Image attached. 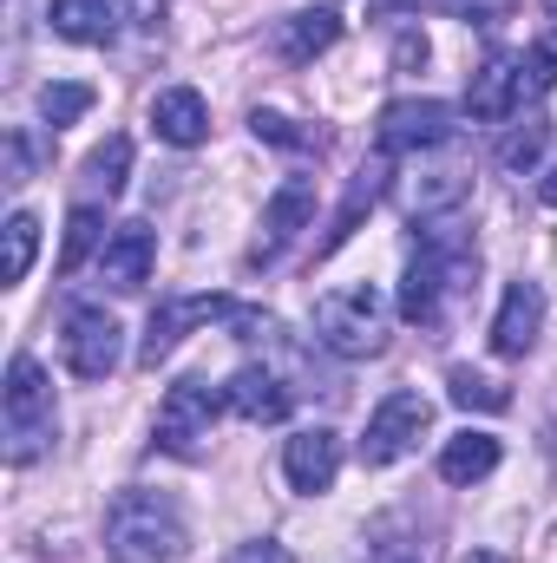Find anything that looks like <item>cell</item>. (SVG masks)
I'll list each match as a JSON object with an SVG mask.
<instances>
[{
	"label": "cell",
	"instance_id": "f1b7e54d",
	"mask_svg": "<svg viewBox=\"0 0 557 563\" xmlns=\"http://www.w3.org/2000/svg\"><path fill=\"white\" fill-rule=\"evenodd\" d=\"M223 563H295V558L282 551L276 538H256V544H237V551H230Z\"/></svg>",
	"mask_w": 557,
	"mask_h": 563
},
{
	"label": "cell",
	"instance_id": "7a4b0ae2",
	"mask_svg": "<svg viewBox=\"0 0 557 563\" xmlns=\"http://www.w3.org/2000/svg\"><path fill=\"white\" fill-rule=\"evenodd\" d=\"M472 269H479V256H472L459 236L433 230L414 250V263H407V282H401V321L439 328V321H446V295H459Z\"/></svg>",
	"mask_w": 557,
	"mask_h": 563
},
{
	"label": "cell",
	"instance_id": "83f0119b",
	"mask_svg": "<svg viewBox=\"0 0 557 563\" xmlns=\"http://www.w3.org/2000/svg\"><path fill=\"white\" fill-rule=\"evenodd\" d=\"M551 86H557V33L525 53V99H545Z\"/></svg>",
	"mask_w": 557,
	"mask_h": 563
},
{
	"label": "cell",
	"instance_id": "4dcf8cb0",
	"mask_svg": "<svg viewBox=\"0 0 557 563\" xmlns=\"http://www.w3.org/2000/svg\"><path fill=\"white\" fill-rule=\"evenodd\" d=\"M394 59H401V66H426V40H419V33H401V46H394Z\"/></svg>",
	"mask_w": 557,
	"mask_h": 563
},
{
	"label": "cell",
	"instance_id": "30bf717a",
	"mask_svg": "<svg viewBox=\"0 0 557 563\" xmlns=\"http://www.w3.org/2000/svg\"><path fill=\"white\" fill-rule=\"evenodd\" d=\"M525 106V53H492L479 73H472V86H466V112L479 119V125H499V119H512Z\"/></svg>",
	"mask_w": 557,
	"mask_h": 563
},
{
	"label": "cell",
	"instance_id": "d6986e66",
	"mask_svg": "<svg viewBox=\"0 0 557 563\" xmlns=\"http://www.w3.org/2000/svg\"><path fill=\"white\" fill-rule=\"evenodd\" d=\"M492 472H499V439L492 432H452L439 445V478L446 485H479Z\"/></svg>",
	"mask_w": 557,
	"mask_h": 563
},
{
	"label": "cell",
	"instance_id": "44dd1931",
	"mask_svg": "<svg viewBox=\"0 0 557 563\" xmlns=\"http://www.w3.org/2000/svg\"><path fill=\"white\" fill-rule=\"evenodd\" d=\"M446 394H452V407H479V413H505V407H512V394H505L499 380L472 374V367H452V374H446Z\"/></svg>",
	"mask_w": 557,
	"mask_h": 563
},
{
	"label": "cell",
	"instance_id": "f546056e",
	"mask_svg": "<svg viewBox=\"0 0 557 563\" xmlns=\"http://www.w3.org/2000/svg\"><path fill=\"white\" fill-rule=\"evenodd\" d=\"M26 157H33V151H26V139L13 132V139H7V184H26Z\"/></svg>",
	"mask_w": 557,
	"mask_h": 563
},
{
	"label": "cell",
	"instance_id": "7402d4cb",
	"mask_svg": "<svg viewBox=\"0 0 557 563\" xmlns=\"http://www.w3.org/2000/svg\"><path fill=\"white\" fill-rule=\"evenodd\" d=\"M33 250H40V217H33V210H13V217H7V263H0V276L26 282Z\"/></svg>",
	"mask_w": 557,
	"mask_h": 563
},
{
	"label": "cell",
	"instance_id": "2e32d148",
	"mask_svg": "<svg viewBox=\"0 0 557 563\" xmlns=\"http://www.w3.org/2000/svg\"><path fill=\"white\" fill-rule=\"evenodd\" d=\"M151 132L164 144H177V151L204 144L210 139V106H204V92H190V86L157 92V99H151Z\"/></svg>",
	"mask_w": 557,
	"mask_h": 563
},
{
	"label": "cell",
	"instance_id": "484cf974",
	"mask_svg": "<svg viewBox=\"0 0 557 563\" xmlns=\"http://www.w3.org/2000/svg\"><path fill=\"white\" fill-rule=\"evenodd\" d=\"M381 177H387V170H381V164H374V170H361V177H354V190H348V203H341V217H335V230H328V250H335V243H348V236H354V223H361V210H368V203H374V197H381Z\"/></svg>",
	"mask_w": 557,
	"mask_h": 563
},
{
	"label": "cell",
	"instance_id": "5bb4252c",
	"mask_svg": "<svg viewBox=\"0 0 557 563\" xmlns=\"http://www.w3.org/2000/svg\"><path fill=\"white\" fill-rule=\"evenodd\" d=\"M223 407L250 426H282L295 400H288V387H282L270 367H237V374L223 380Z\"/></svg>",
	"mask_w": 557,
	"mask_h": 563
},
{
	"label": "cell",
	"instance_id": "cb8c5ba5",
	"mask_svg": "<svg viewBox=\"0 0 557 563\" xmlns=\"http://www.w3.org/2000/svg\"><path fill=\"white\" fill-rule=\"evenodd\" d=\"M92 112V86H79V79H59V86H46L40 92V119L59 132V125H73V119H86Z\"/></svg>",
	"mask_w": 557,
	"mask_h": 563
},
{
	"label": "cell",
	"instance_id": "e0dca14e",
	"mask_svg": "<svg viewBox=\"0 0 557 563\" xmlns=\"http://www.w3.org/2000/svg\"><path fill=\"white\" fill-rule=\"evenodd\" d=\"M335 40H341V13H335V7H308V13H295V20H282L276 53L288 66H308V59H321Z\"/></svg>",
	"mask_w": 557,
	"mask_h": 563
},
{
	"label": "cell",
	"instance_id": "3957f363",
	"mask_svg": "<svg viewBox=\"0 0 557 563\" xmlns=\"http://www.w3.org/2000/svg\"><path fill=\"white\" fill-rule=\"evenodd\" d=\"M0 432H7V459L13 465H33L59 439V407H53V387H46V374H40L33 354H13V367H7Z\"/></svg>",
	"mask_w": 557,
	"mask_h": 563
},
{
	"label": "cell",
	"instance_id": "ffe728a7",
	"mask_svg": "<svg viewBox=\"0 0 557 563\" xmlns=\"http://www.w3.org/2000/svg\"><path fill=\"white\" fill-rule=\"evenodd\" d=\"M112 236H106V217H99V203H79L73 217H66V243H59V276H79L86 269V256L92 250H106Z\"/></svg>",
	"mask_w": 557,
	"mask_h": 563
},
{
	"label": "cell",
	"instance_id": "e575fe53",
	"mask_svg": "<svg viewBox=\"0 0 557 563\" xmlns=\"http://www.w3.org/2000/svg\"><path fill=\"white\" fill-rule=\"evenodd\" d=\"M479 563H499V558H479Z\"/></svg>",
	"mask_w": 557,
	"mask_h": 563
},
{
	"label": "cell",
	"instance_id": "1f68e13d",
	"mask_svg": "<svg viewBox=\"0 0 557 563\" xmlns=\"http://www.w3.org/2000/svg\"><path fill=\"white\" fill-rule=\"evenodd\" d=\"M545 203H551V210H557V177H551V184H545Z\"/></svg>",
	"mask_w": 557,
	"mask_h": 563
},
{
	"label": "cell",
	"instance_id": "603a6c76",
	"mask_svg": "<svg viewBox=\"0 0 557 563\" xmlns=\"http://www.w3.org/2000/svg\"><path fill=\"white\" fill-rule=\"evenodd\" d=\"M125 170H132V139H119V132L86 157V177H92V190H106V197L125 190Z\"/></svg>",
	"mask_w": 557,
	"mask_h": 563
},
{
	"label": "cell",
	"instance_id": "8992f818",
	"mask_svg": "<svg viewBox=\"0 0 557 563\" xmlns=\"http://www.w3.org/2000/svg\"><path fill=\"white\" fill-rule=\"evenodd\" d=\"M426 426H433V407H426V394H387L374 413H368V432H361V459L368 465H401L407 452H414L419 439H426Z\"/></svg>",
	"mask_w": 557,
	"mask_h": 563
},
{
	"label": "cell",
	"instance_id": "7c38bea8",
	"mask_svg": "<svg viewBox=\"0 0 557 563\" xmlns=\"http://www.w3.org/2000/svg\"><path fill=\"white\" fill-rule=\"evenodd\" d=\"M335 472H341V432H328V426H308V432H295L288 445H282V478H288V492H328L335 485Z\"/></svg>",
	"mask_w": 557,
	"mask_h": 563
},
{
	"label": "cell",
	"instance_id": "8fae6325",
	"mask_svg": "<svg viewBox=\"0 0 557 563\" xmlns=\"http://www.w3.org/2000/svg\"><path fill=\"white\" fill-rule=\"evenodd\" d=\"M538 328H545V288L538 282H512L499 314H492V354L505 361H525L538 347Z\"/></svg>",
	"mask_w": 557,
	"mask_h": 563
},
{
	"label": "cell",
	"instance_id": "836d02e7",
	"mask_svg": "<svg viewBox=\"0 0 557 563\" xmlns=\"http://www.w3.org/2000/svg\"><path fill=\"white\" fill-rule=\"evenodd\" d=\"M545 13H557V0H545Z\"/></svg>",
	"mask_w": 557,
	"mask_h": 563
},
{
	"label": "cell",
	"instance_id": "4fadbf2b",
	"mask_svg": "<svg viewBox=\"0 0 557 563\" xmlns=\"http://www.w3.org/2000/svg\"><path fill=\"white\" fill-rule=\"evenodd\" d=\"M308 217H315V190L302 184V177H288L276 197L263 203V236H256V250H250V269H263V263H276L282 250L308 230Z\"/></svg>",
	"mask_w": 557,
	"mask_h": 563
},
{
	"label": "cell",
	"instance_id": "d4e9b609",
	"mask_svg": "<svg viewBox=\"0 0 557 563\" xmlns=\"http://www.w3.org/2000/svg\"><path fill=\"white\" fill-rule=\"evenodd\" d=\"M545 144H551V125H545V119H525V125H518L512 139L499 144V164H505L512 177H525V170H532V164L545 157Z\"/></svg>",
	"mask_w": 557,
	"mask_h": 563
},
{
	"label": "cell",
	"instance_id": "277c9868",
	"mask_svg": "<svg viewBox=\"0 0 557 563\" xmlns=\"http://www.w3.org/2000/svg\"><path fill=\"white\" fill-rule=\"evenodd\" d=\"M315 341L341 361H368L387 347V301L374 282H348V288H328L315 301Z\"/></svg>",
	"mask_w": 557,
	"mask_h": 563
},
{
	"label": "cell",
	"instance_id": "9c48e42d",
	"mask_svg": "<svg viewBox=\"0 0 557 563\" xmlns=\"http://www.w3.org/2000/svg\"><path fill=\"white\" fill-rule=\"evenodd\" d=\"M243 308H230L223 295H184V301H157L151 308V321H144V347H139V361L144 367H157L190 328H204V321H237Z\"/></svg>",
	"mask_w": 557,
	"mask_h": 563
},
{
	"label": "cell",
	"instance_id": "5b68a950",
	"mask_svg": "<svg viewBox=\"0 0 557 563\" xmlns=\"http://www.w3.org/2000/svg\"><path fill=\"white\" fill-rule=\"evenodd\" d=\"M230 407H223V387L210 394L204 380H177L164 400H157V452H171V459H204L210 452V432L223 420Z\"/></svg>",
	"mask_w": 557,
	"mask_h": 563
},
{
	"label": "cell",
	"instance_id": "6da1fadb",
	"mask_svg": "<svg viewBox=\"0 0 557 563\" xmlns=\"http://www.w3.org/2000/svg\"><path fill=\"white\" fill-rule=\"evenodd\" d=\"M184 551V518L157 492H119L106 505V558L112 563H171Z\"/></svg>",
	"mask_w": 557,
	"mask_h": 563
},
{
	"label": "cell",
	"instance_id": "ba28073f",
	"mask_svg": "<svg viewBox=\"0 0 557 563\" xmlns=\"http://www.w3.org/2000/svg\"><path fill=\"white\" fill-rule=\"evenodd\" d=\"M452 132H459V125H452V106H439V99H394V106L381 112V125H374V139H381L387 157L439 151Z\"/></svg>",
	"mask_w": 557,
	"mask_h": 563
},
{
	"label": "cell",
	"instance_id": "d6a6232c",
	"mask_svg": "<svg viewBox=\"0 0 557 563\" xmlns=\"http://www.w3.org/2000/svg\"><path fill=\"white\" fill-rule=\"evenodd\" d=\"M381 563H414V558H407V551H387V558H381Z\"/></svg>",
	"mask_w": 557,
	"mask_h": 563
},
{
	"label": "cell",
	"instance_id": "52a82bcc",
	"mask_svg": "<svg viewBox=\"0 0 557 563\" xmlns=\"http://www.w3.org/2000/svg\"><path fill=\"white\" fill-rule=\"evenodd\" d=\"M125 361V328L106 308H73L66 314V367L73 380H112Z\"/></svg>",
	"mask_w": 557,
	"mask_h": 563
},
{
	"label": "cell",
	"instance_id": "4316f807",
	"mask_svg": "<svg viewBox=\"0 0 557 563\" xmlns=\"http://www.w3.org/2000/svg\"><path fill=\"white\" fill-rule=\"evenodd\" d=\"M250 132H256L263 144H282V151H308V144H315V132H295V119H282V112H263V106L250 112Z\"/></svg>",
	"mask_w": 557,
	"mask_h": 563
},
{
	"label": "cell",
	"instance_id": "ac0fdd59",
	"mask_svg": "<svg viewBox=\"0 0 557 563\" xmlns=\"http://www.w3.org/2000/svg\"><path fill=\"white\" fill-rule=\"evenodd\" d=\"M46 20H53V33L73 40V46H106V40L119 33V7H112V0H53Z\"/></svg>",
	"mask_w": 557,
	"mask_h": 563
},
{
	"label": "cell",
	"instance_id": "9a60e30c",
	"mask_svg": "<svg viewBox=\"0 0 557 563\" xmlns=\"http://www.w3.org/2000/svg\"><path fill=\"white\" fill-rule=\"evenodd\" d=\"M151 263H157V236H151V223H125V230H112V243L99 250V282H112V288H144L151 276Z\"/></svg>",
	"mask_w": 557,
	"mask_h": 563
}]
</instances>
